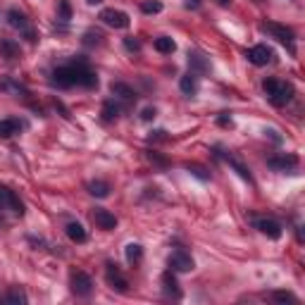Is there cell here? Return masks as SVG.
Here are the masks:
<instances>
[{
	"label": "cell",
	"mask_w": 305,
	"mask_h": 305,
	"mask_svg": "<svg viewBox=\"0 0 305 305\" xmlns=\"http://www.w3.org/2000/svg\"><path fill=\"white\" fill-rule=\"evenodd\" d=\"M224 160H227L229 165L234 167L236 172L241 174V177H243V179H246V181H253V177H250V172H248V167H243L241 162H238V160H236V158H231V155H224Z\"/></svg>",
	"instance_id": "7402d4cb"
},
{
	"label": "cell",
	"mask_w": 305,
	"mask_h": 305,
	"mask_svg": "<svg viewBox=\"0 0 305 305\" xmlns=\"http://www.w3.org/2000/svg\"><path fill=\"white\" fill-rule=\"evenodd\" d=\"M89 193L96 195V198H107V195H110V184H107V181H91Z\"/></svg>",
	"instance_id": "ac0fdd59"
},
{
	"label": "cell",
	"mask_w": 305,
	"mask_h": 305,
	"mask_svg": "<svg viewBox=\"0 0 305 305\" xmlns=\"http://www.w3.org/2000/svg\"><path fill=\"white\" fill-rule=\"evenodd\" d=\"M155 50L162 53V55H172L174 50H177V43L169 36H160V38H155Z\"/></svg>",
	"instance_id": "e0dca14e"
},
{
	"label": "cell",
	"mask_w": 305,
	"mask_h": 305,
	"mask_svg": "<svg viewBox=\"0 0 305 305\" xmlns=\"http://www.w3.org/2000/svg\"><path fill=\"white\" fill-rule=\"evenodd\" d=\"M155 115H158L155 107H146V110L141 112V119H143V122H150V119H155Z\"/></svg>",
	"instance_id": "4dcf8cb0"
},
{
	"label": "cell",
	"mask_w": 305,
	"mask_h": 305,
	"mask_svg": "<svg viewBox=\"0 0 305 305\" xmlns=\"http://www.w3.org/2000/svg\"><path fill=\"white\" fill-rule=\"evenodd\" d=\"M267 165H270L272 169H281V172H286V169L298 167V155H293V152H289V155H277V158L267 160Z\"/></svg>",
	"instance_id": "8fae6325"
},
{
	"label": "cell",
	"mask_w": 305,
	"mask_h": 305,
	"mask_svg": "<svg viewBox=\"0 0 305 305\" xmlns=\"http://www.w3.org/2000/svg\"><path fill=\"white\" fill-rule=\"evenodd\" d=\"M255 229L260 231V234L270 236V238H281V234H284V229H281V224L277 222V220H267V217H263V220H255Z\"/></svg>",
	"instance_id": "52a82bcc"
},
{
	"label": "cell",
	"mask_w": 305,
	"mask_h": 305,
	"mask_svg": "<svg viewBox=\"0 0 305 305\" xmlns=\"http://www.w3.org/2000/svg\"><path fill=\"white\" fill-rule=\"evenodd\" d=\"M246 57H248V62H253L255 67H265V64L272 60V50L267 48V46H253V48L246 53Z\"/></svg>",
	"instance_id": "9c48e42d"
},
{
	"label": "cell",
	"mask_w": 305,
	"mask_h": 305,
	"mask_svg": "<svg viewBox=\"0 0 305 305\" xmlns=\"http://www.w3.org/2000/svg\"><path fill=\"white\" fill-rule=\"evenodd\" d=\"M10 195H12V191H10V188H3V186H0V208L10 205Z\"/></svg>",
	"instance_id": "f1b7e54d"
},
{
	"label": "cell",
	"mask_w": 305,
	"mask_h": 305,
	"mask_svg": "<svg viewBox=\"0 0 305 305\" xmlns=\"http://www.w3.org/2000/svg\"><path fill=\"white\" fill-rule=\"evenodd\" d=\"M263 31H267V34H272L277 41H281V43H286L289 46V50L293 53V31L289 27H281V24H274V21H265L263 24Z\"/></svg>",
	"instance_id": "3957f363"
},
{
	"label": "cell",
	"mask_w": 305,
	"mask_h": 305,
	"mask_svg": "<svg viewBox=\"0 0 305 305\" xmlns=\"http://www.w3.org/2000/svg\"><path fill=\"white\" fill-rule=\"evenodd\" d=\"M100 19L112 29H126L129 27V14L122 12V10H115V7H107L100 12Z\"/></svg>",
	"instance_id": "277c9868"
},
{
	"label": "cell",
	"mask_w": 305,
	"mask_h": 305,
	"mask_svg": "<svg viewBox=\"0 0 305 305\" xmlns=\"http://www.w3.org/2000/svg\"><path fill=\"white\" fill-rule=\"evenodd\" d=\"M179 89H181V93H186V96H195V91H198V76L195 74L181 76Z\"/></svg>",
	"instance_id": "2e32d148"
},
{
	"label": "cell",
	"mask_w": 305,
	"mask_h": 305,
	"mask_svg": "<svg viewBox=\"0 0 305 305\" xmlns=\"http://www.w3.org/2000/svg\"><path fill=\"white\" fill-rule=\"evenodd\" d=\"M93 222H96L100 229H105V231H110V229L117 227V217L112 215L110 210L96 208V210H93Z\"/></svg>",
	"instance_id": "30bf717a"
},
{
	"label": "cell",
	"mask_w": 305,
	"mask_h": 305,
	"mask_svg": "<svg viewBox=\"0 0 305 305\" xmlns=\"http://www.w3.org/2000/svg\"><path fill=\"white\" fill-rule=\"evenodd\" d=\"M169 267H172V272H191L195 267V263L193 257L186 255L184 250H177V253L169 255Z\"/></svg>",
	"instance_id": "8992f818"
},
{
	"label": "cell",
	"mask_w": 305,
	"mask_h": 305,
	"mask_svg": "<svg viewBox=\"0 0 305 305\" xmlns=\"http://www.w3.org/2000/svg\"><path fill=\"white\" fill-rule=\"evenodd\" d=\"M0 48L7 53V57H19V55H21V53H19V46H14L12 41H3V43H0Z\"/></svg>",
	"instance_id": "d4e9b609"
},
{
	"label": "cell",
	"mask_w": 305,
	"mask_h": 305,
	"mask_svg": "<svg viewBox=\"0 0 305 305\" xmlns=\"http://www.w3.org/2000/svg\"><path fill=\"white\" fill-rule=\"evenodd\" d=\"M162 286H165V293L167 296H174V298H181V291H179V284L174 279L172 272H165L162 274Z\"/></svg>",
	"instance_id": "9a60e30c"
},
{
	"label": "cell",
	"mask_w": 305,
	"mask_h": 305,
	"mask_svg": "<svg viewBox=\"0 0 305 305\" xmlns=\"http://www.w3.org/2000/svg\"><path fill=\"white\" fill-rule=\"evenodd\" d=\"M112 89V93H115V96H119L122 98V100H136V91L132 89V86H129V83H124V81H115L110 86Z\"/></svg>",
	"instance_id": "4fadbf2b"
},
{
	"label": "cell",
	"mask_w": 305,
	"mask_h": 305,
	"mask_svg": "<svg viewBox=\"0 0 305 305\" xmlns=\"http://www.w3.org/2000/svg\"><path fill=\"white\" fill-rule=\"evenodd\" d=\"M124 255H126V260H129V263H139L141 257H143V248H141L139 243H129V246H126V250H124Z\"/></svg>",
	"instance_id": "44dd1931"
},
{
	"label": "cell",
	"mask_w": 305,
	"mask_h": 305,
	"mask_svg": "<svg viewBox=\"0 0 305 305\" xmlns=\"http://www.w3.org/2000/svg\"><path fill=\"white\" fill-rule=\"evenodd\" d=\"M263 91L267 100L277 107H284L286 103H291L293 98V86L286 81H279V79H265L263 81Z\"/></svg>",
	"instance_id": "7a4b0ae2"
},
{
	"label": "cell",
	"mask_w": 305,
	"mask_h": 305,
	"mask_svg": "<svg viewBox=\"0 0 305 305\" xmlns=\"http://www.w3.org/2000/svg\"><path fill=\"white\" fill-rule=\"evenodd\" d=\"M67 236H70L74 243H83L86 241V229H83L79 222H70L67 224Z\"/></svg>",
	"instance_id": "d6986e66"
},
{
	"label": "cell",
	"mask_w": 305,
	"mask_h": 305,
	"mask_svg": "<svg viewBox=\"0 0 305 305\" xmlns=\"http://www.w3.org/2000/svg\"><path fill=\"white\" fill-rule=\"evenodd\" d=\"M274 300H281V303H293L296 296H291V293H286V291H277V293H274Z\"/></svg>",
	"instance_id": "f546056e"
},
{
	"label": "cell",
	"mask_w": 305,
	"mask_h": 305,
	"mask_svg": "<svg viewBox=\"0 0 305 305\" xmlns=\"http://www.w3.org/2000/svg\"><path fill=\"white\" fill-rule=\"evenodd\" d=\"M14 134H19V122L17 119H0V139H12Z\"/></svg>",
	"instance_id": "5bb4252c"
},
{
	"label": "cell",
	"mask_w": 305,
	"mask_h": 305,
	"mask_svg": "<svg viewBox=\"0 0 305 305\" xmlns=\"http://www.w3.org/2000/svg\"><path fill=\"white\" fill-rule=\"evenodd\" d=\"M201 3H203V0H186V5H188V7H198Z\"/></svg>",
	"instance_id": "836d02e7"
},
{
	"label": "cell",
	"mask_w": 305,
	"mask_h": 305,
	"mask_svg": "<svg viewBox=\"0 0 305 305\" xmlns=\"http://www.w3.org/2000/svg\"><path fill=\"white\" fill-rule=\"evenodd\" d=\"M105 277H107V284L112 289H117L119 293H126L129 291V281L122 277V272L117 270V265H107V270H105Z\"/></svg>",
	"instance_id": "ba28073f"
},
{
	"label": "cell",
	"mask_w": 305,
	"mask_h": 305,
	"mask_svg": "<svg viewBox=\"0 0 305 305\" xmlns=\"http://www.w3.org/2000/svg\"><path fill=\"white\" fill-rule=\"evenodd\" d=\"M91 5H98V3H103V0H89Z\"/></svg>",
	"instance_id": "d590c367"
},
{
	"label": "cell",
	"mask_w": 305,
	"mask_h": 305,
	"mask_svg": "<svg viewBox=\"0 0 305 305\" xmlns=\"http://www.w3.org/2000/svg\"><path fill=\"white\" fill-rule=\"evenodd\" d=\"M217 3H220L222 7H229V5H231V0H217Z\"/></svg>",
	"instance_id": "e575fe53"
},
{
	"label": "cell",
	"mask_w": 305,
	"mask_h": 305,
	"mask_svg": "<svg viewBox=\"0 0 305 305\" xmlns=\"http://www.w3.org/2000/svg\"><path fill=\"white\" fill-rule=\"evenodd\" d=\"M72 291L76 296H91L93 291V281L86 272H72Z\"/></svg>",
	"instance_id": "5b68a950"
},
{
	"label": "cell",
	"mask_w": 305,
	"mask_h": 305,
	"mask_svg": "<svg viewBox=\"0 0 305 305\" xmlns=\"http://www.w3.org/2000/svg\"><path fill=\"white\" fill-rule=\"evenodd\" d=\"M60 19L62 21H70L72 19V7L67 0H60Z\"/></svg>",
	"instance_id": "4316f807"
},
{
	"label": "cell",
	"mask_w": 305,
	"mask_h": 305,
	"mask_svg": "<svg viewBox=\"0 0 305 305\" xmlns=\"http://www.w3.org/2000/svg\"><path fill=\"white\" fill-rule=\"evenodd\" d=\"M7 19H10V27L19 29V31H27L29 41H34V34L29 31V19H27V14L19 12V10H10V12H7Z\"/></svg>",
	"instance_id": "7c38bea8"
},
{
	"label": "cell",
	"mask_w": 305,
	"mask_h": 305,
	"mask_svg": "<svg viewBox=\"0 0 305 305\" xmlns=\"http://www.w3.org/2000/svg\"><path fill=\"white\" fill-rule=\"evenodd\" d=\"M141 12H146V14H158L162 12V3H141Z\"/></svg>",
	"instance_id": "cb8c5ba5"
},
{
	"label": "cell",
	"mask_w": 305,
	"mask_h": 305,
	"mask_svg": "<svg viewBox=\"0 0 305 305\" xmlns=\"http://www.w3.org/2000/svg\"><path fill=\"white\" fill-rule=\"evenodd\" d=\"M188 64L195 67V70H201V72L210 70V62L205 60V55H201V53H188Z\"/></svg>",
	"instance_id": "ffe728a7"
},
{
	"label": "cell",
	"mask_w": 305,
	"mask_h": 305,
	"mask_svg": "<svg viewBox=\"0 0 305 305\" xmlns=\"http://www.w3.org/2000/svg\"><path fill=\"white\" fill-rule=\"evenodd\" d=\"M188 172L193 174V177H198V179H203V181H208L210 179V174L203 169V167H198V165H188Z\"/></svg>",
	"instance_id": "83f0119b"
},
{
	"label": "cell",
	"mask_w": 305,
	"mask_h": 305,
	"mask_svg": "<svg viewBox=\"0 0 305 305\" xmlns=\"http://www.w3.org/2000/svg\"><path fill=\"white\" fill-rule=\"evenodd\" d=\"M124 46L129 50H141V41H134V38H124Z\"/></svg>",
	"instance_id": "1f68e13d"
},
{
	"label": "cell",
	"mask_w": 305,
	"mask_h": 305,
	"mask_svg": "<svg viewBox=\"0 0 305 305\" xmlns=\"http://www.w3.org/2000/svg\"><path fill=\"white\" fill-rule=\"evenodd\" d=\"M117 115H119V107L112 100H107V103L103 105V119L105 122H112V119H117Z\"/></svg>",
	"instance_id": "603a6c76"
},
{
	"label": "cell",
	"mask_w": 305,
	"mask_h": 305,
	"mask_svg": "<svg viewBox=\"0 0 305 305\" xmlns=\"http://www.w3.org/2000/svg\"><path fill=\"white\" fill-rule=\"evenodd\" d=\"M217 122H220V124H222V126H227V124H231V119H229V117H227V115H222V117L217 119Z\"/></svg>",
	"instance_id": "d6a6232c"
},
{
	"label": "cell",
	"mask_w": 305,
	"mask_h": 305,
	"mask_svg": "<svg viewBox=\"0 0 305 305\" xmlns=\"http://www.w3.org/2000/svg\"><path fill=\"white\" fill-rule=\"evenodd\" d=\"M5 300L7 303H27V296H24V293L21 291H17V289H12V291H7V296H5Z\"/></svg>",
	"instance_id": "484cf974"
},
{
	"label": "cell",
	"mask_w": 305,
	"mask_h": 305,
	"mask_svg": "<svg viewBox=\"0 0 305 305\" xmlns=\"http://www.w3.org/2000/svg\"><path fill=\"white\" fill-rule=\"evenodd\" d=\"M53 83L60 86V89H72V86L93 89V86H98V76L83 62H76V64H67V67H57L53 72Z\"/></svg>",
	"instance_id": "6da1fadb"
}]
</instances>
